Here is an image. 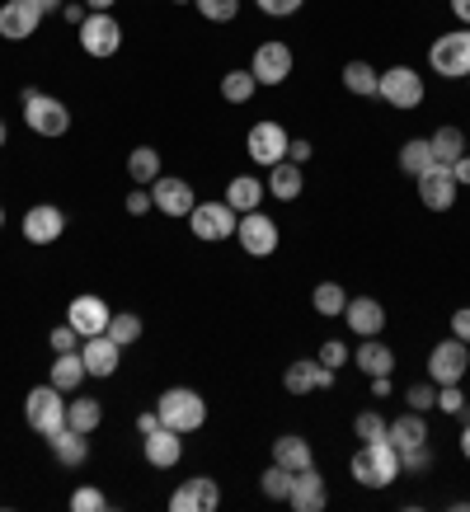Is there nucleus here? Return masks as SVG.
I'll use <instances>...</instances> for the list:
<instances>
[{"instance_id":"f257e3e1","label":"nucleus","mask_w":470,"mask_h":512,"mask_svg":"<svg viewBox=\"0 0 470 512\" xmlns=\"http://www.w3.org/2000/svg\"><path fill=\"white\" fill-rule=\"evenodd\" d=\"M348 475L362 484V489H391L400 480V451L386 442H358L353 461H348Z\"/></svg>"},{"instance_id":"f03ea898","label":"nucleus","mask_w":470,"mask_h":512,"mask_svg":"<svg viewBox=\"0 0 470 512\" xmlns=\"http://www.w3.org/2000/svg\"><path fill=\"white\" fill-rule=\"evenodd\" d=\"M19 104H24V123H29L33 137L57 141V137H66V132H71V109H66L57 94H43L38 85H24Z\"/></svg>"},{"instance_id":"7ed1b4c3","label":"nucleus","mask_w":470,"mask_h":512,"mask_svg":"<svg viewBox=\"0 0 470 512\" xmlns=\"http://www.w3.org/2000/svg\"><path fill=\"white\" fill-rule=\"evenodd\" d=\"M156 414L165 428H174V433H198L207 423V400L198 395L193 386H170V390H160V400H156Z\"/></svg>"},{"instance_id":"20e7f679","label":"nucleus","mask_w":470,"mask_h":512,"mask_svg":"<svg viewBox=\"0 0 470 512\" xmlns=\"http://www.w3.org/2000/svg\"><path fill=\"white\" fill-rule=\"evenodd\" d=\"M76 38H80V52L94 57V62H109V57L123 52V24H118L113 10H90V15L80 19Z\"/></svg>"},{"instance_id":"39448f33","label":"nucleus","mask_w":470,"mask_h":512,"mask_svg":"<svg viewBox=\"0 0 470 512\" xmlns=\"http://www.w3.org/2000/svg\"><path fill=\"white\" fill-rule=\"evenodd\" d=\"M24 423H29L38 437H52L66 428V390H57L52 381L47 386H33L24 395Z\"/></svg>"},{"instance_id":"423d86ee","label":"nucleus","mask_w":470,"mask_h":512,"mask_svg":"<svg viewBox=\"0 0 470 512\" xmlns=\"http://www.w3.org/2000/svg\"><path fill=\"white\" fill-rule=\"evenodd\" d=\"M428 66H433V76H442V80L470 76V29L466 24L433 38V47H428Z\"/></svg>"},{"instance_id":"0eeeda50","label":"nucleus","mask_w":470,"mask_h":512,"mask_svg":"<svg viewBox=\"0 0 470 512\" xmlns=\"http://www.w3.org/2000/svg\"><path fill=\"white\" fill-rule=\"evenodd\" d=\"M376 99H386V104L400 113L423 109V76L414 66H386L381 80H376Z\"/></svg>"},{"instance_id":"6e6552de","label":"nucleus","mask_w":470,"mask_h":512,"mask_svg":"<svg viewBox=\"0 0 470 512\" xmlns=\"http://www.w3.org/2000/svg\"><path fill=\"white\" fill-rule=\"evenodd\" d=\"M235 221H240V212H235L226 198L198 202V207L188 212V231L198 235L203 245H221V240H231V235H235Z\"/></svg>"},{"instance_id":"1a4fd4ad","label":"nucleus","mask_w":470,"mask_h":512,"mask_svg":"<svg viewBox=\"0 0 470 512\" xmlns=\"http://www.w3.org/2000/svg\"><path fill=\"white\" fill-rule=\"evenodd\" d=\"M235 240H240V249L250 259H273L282 245V231H278V221L264 217V207H259V212H245V217L235 221Z\"/></svg>"},{"instance_id":"9d476101","label":"nucleus","mask_w":470,"mask_h":512,"mask_svg":"<svg viewBox=\"0 0 470 512\" xmlns=\"http://www.w3.org/2000/svg\"><path fill=\"white\" fill-rule=\"evenodd\" d=\"M287 146H292V137H287V127H282L278 118H264V123H254L250 132H245V156H250L254 165H264V170H273L278 160H287Z\"/></svg>"},{"instance_id":"9b49d317","label":"nucleus","mask_w":470,"mask_h":512,"mask_svg":"<svg viewBox=\"0 0 470 512\" xmlns=\"http://www.w3.org/2000/svg\"><path fill=\"white\" fill-rule=\"evenodd\" d=\"M470 372V343L452 339L433 343V353H428V381L433 386H461V376Z\"/></svg>"},{"instance_id":"f8f14e48","label":"nucleus","mask_w":470,"mask_h":512,"mask_svg":"<svg viewBox=\"0 0 470 512\" xmlns=\"http://www.w3.org/2000/svg\"><path fill=\"white\" fill-rule=\"evenodd\" d=\"M19 231H24V240L38 249L57 245L66 235V212L57 207V202H33L29 212H24V221H19Z\"/></svg>"},{"instance_id":"ddd939ff","label":"nucleus","mask_w":470,"mask_h":512,"mask_svg":"<svg viewBox=\"0 0 470 512\" xmlns=\"http://www.w3.org/2000/svg\"><path fill=\"white\" fill-rule=\"evenodd\" d=\"M113 320V306L104 301V296H94V292H80L71 296V306H66V325L76 329L80 339H94V334H104Z\"/></svg>"},{"instance_id":"4468645a","label":"nucleus","mask_w":470,"mask_h":512,"mask_svg":"<svg viewBox=\"0 0 470 512\" xmlns=\"http://www.w3.org/2000/svg\"><path fill=\"white\" fill-rule=\"evenodd\" d=\"M292 66H297V57H292V47L278 43V38L259 43V47H254V57H250V71H254V80H259V85H287Z\"/></svg>"},{"instance_id":"2eb2a0df","label":"nucleus","mask_w":470,"mask_h":512,"mask_svg":"<svg viewBox=\"0 0 470 512\" xmlns=\"http://www.w3.org/2000/svg\"><path fill=\"white\" fill-rule=\"evenodd\" d=\"M414 184H419V202L428 207V212H452V207H456V193H461V184H456L452 165H428V170H423Z\"/></svg>"},{"instance_id":"dca6fc26","label":"nucleus","mask_w":470,"mask_h":512,"mask_svg":"<svg viewBox=\"0 0 470 512\" xmlns=\"http://www.w3.org/2000/svg\"><path fill=\"white\" fill-rule=\"evenodd\" d=\"M151 202H156L160 217H184L198 207V193H193V184L188 179H179V174H160L156 184H151Z\"/></svg>"},{"instance_id":"f3484780","label":"nucleus","mask_w":470,"mask_h":512,"mask_svg":"<svg viewBox=\"0 0 470 512\" xmlns=\"http://www.w3.org/2000/svg\"><path fill=\"white\" fill-rule=\"evenodd\" d=\"M221 508V484L212 475H193L170 494V512H217Z\"/></svg>"},{"instance_id":"a211bd4d","label":"nucleus","mask_w":470,"mask_h":512,"mask_svg":"<svg viewBox=\"0 0 470 512\" xmlns=\"http://www.w3.org/2000/svg\"><path fill=\"white\" fill-rule=\"evenodd\" d=\"M282 390H287V395L334 390V372H329L320 357H297V362H287V372H282Z\"/></svg>"},{"instance_id":"6ab92c4d","label":"nucleus","mask_w":470,"mask_h":512,"mask_svg":"<svg viewBox=\"0 0 470 512\" xmlns=\"http://www.w3.org/2000/svg\"><path fill=\"white\" fill-rule=\"evenodd\" d=\"M38 24H43V10H38L33 0H5V5H0V38H5V43L33 38Z\"/></svg>"},{"instance_id":"aec40b11","label":"nucleus","mask_w":470,"mask_h":512,"mask_svg":"<svg viewBox=\"0 0 470 512\" xmlns=\"http://www.w3.org/2000/svg\"><path fill=\"white\" fill-rule=\"evenodd\" d=\"M141 456H146V466L151 470H174L179 461H184V433H174V428L160 423L156 433L141 437Z\"/></svg>"},{"instance_id":"412c9836","label":"nucleus","mask_w":470,"mask_h":512,"mask_svg":"<svg viewBox=\"0 0 470 512\" xmlns=\"http://www.w3.org/2000/svg\"><path fill=\"white\" fill-rule=\"evenodd\" d=\"M287 508L292 512H325L329 508V489H325V475L315 466L297 470L292 475V494H287Z\"/></svg>"},{"instance_id":"4be33fe9","label":"nucleus","mask_w":470,"mask_h":512,"mask_svg":"<svg viewBox=\"0 0 470 512\" xmlns=\"http://www.w3.org/2000/svg\"><path fill=\"white\" fill-rule=\"evenodd\" d=\"M344 320H348V329H353L358 339H376V334H386V306H381L376 296H348Z\"/></svg>"},{"instance_id":"5701e85b","label":"nucleus","mask_w":470,"mask_h":512,"mask_svg":"<svg viewBox=\"0 0 470 512\" xmlns=\"http://www.w3.org/2000/svg\"><path fill=\"white\" fill-rule=\"evenodd\" d=\"M80 357H85V372L94 376V381H109V376H118V362H123V348L109 339V334H94V339L80 343Z\"/></svg>"},{"instance_id":"b1692460","label":"nucleus","mask_w":470,"mask_h":512,"mask_svg":"<svg viewBox=\"0 0 470 512\" xmlns=\"http://www.w3.org/2000/svg\"><path fill=\"white\" fill-rule=\"evenodd\" d=\"M353 367H358L362 376H395V353H391V343L381 339H362L358 343V353H353Z\"/></svg>"},{"instance_id":"393cba45","label":"nucleus","mask_w":470,"mask_h":512,"mask_svg":"<svg viewBox=\"0 0 470 512\" xmlns=\"http://www.w3.org/2000/svg\"><path fill=\"white\" fill-rule=\"evenodd\" d=\"M47 447H52V456L62 461L66 470H76L90 461V433H76V428H62V433L47 437Z\"/></svg>"},{"instance_id":"a878e982","label":"nucleus","mask_w":470,"mask_h":512,"mask_svg":"<svg viewBox=\"0 0 470 512\" xmlns=\"http://www.w3.org/2000/svg\"><path fill=\"white\" fill-rule=\"evenodd\" d=\"M264 198H268V188H264V179H254V174H235L231 184H226V202H231L240 217H245V212H259Z\"/></svg>"},{"instance_id":"bb28decb","label":"nucleus","mask_w":470,"mask_h":512,"mask_svg":"<svg viewBox=\"0 0 470 512\" xmlns=\"http://www.w3.org/2000/svg\"><path fill=\"white\" fill-rule=\"evenodd\" d=\"M264 188H268V198L297 202V198H301V188H306V179H301V165H292V160H278V165L268 170Z\"/></svg>"},{"instance_id":"cd10ccee","label":"nucleus","mask_w":470,"mask_h":512,"mask_svg":"<svg viewBox=\"0 0 470 512\" xmlns=\"http://www.w3.org/2000/svg\"><path fill=\"white\" fill-rule=\"evenodd\" d=\"M386 437H391L395 451H409V447H423L428 442V414H419V409H409V414H400V419L386 428Z\"/></svg>"},{"instance_id":"c85d7f7f","label":"nucleus","mask_w":470,"mask_h":512,"mask_svg":"<svg viewBox=\"0 0 470 512\" xmlns=\"http://www.w3.org/2000/svg\"><path fill=\"white\" fill-rule=\"evenodd\" d=\"M273 461H278V466H287L292 475H297V470L315 466L311 442H306L301 433H282V437H273Z\"/></svg>"},{"instance_id":"c756f323","label":"nucleus","mask_w":470,"mask_h":512,"mask_svg":"<svg viewBox=\"0 0 470 512\" xmlns=\"http://www.w3.org/2000/svg\"><path fill=\"white\" fill-rule=\"evenodd\" d=\"M85 357H80V348L76 353H52V372H47V381L57 390H80L85 386Z\"/></svg>"},{"instance_id":"7c9ffc66","label":"nucleus","mask_w":470,"mask_h":512,"mask_svg":"<svg viewBox=\"0 0 470 512\" xmlns=\"http://www.w3.org/2000/svg\"><path fill=\"white\" fill-rule=\"evenodd\" d=\"M254 90H259V80H254L250 66H235V71H226V76H221V99H226V104H235V109H240V104H250Z\"/></svg>"},{"instance_id":"2f4dec72","label":"nucleus","mask_w":470,"mask_h":512,"mask_svg":"<svg viewBox=\"0 0 470 512\" xmlns=\"http://www.w3.org/2000/svg\"><path fill=\"white\" fill-rule=\"evenodd\" d=\"M104 423V404L94 400V395H80V400L66 404V428H76V433H94Z\"/></svg>"},{"instance_id":"473e14b6","label":"nucleus","mask_w":470,"mask_h":512,"mask_svg":"<svg viewBox=\"0 0 470 512\" xmlns=\"http://www.w3.org/2000/svg\"><path fill=\"white\" fill-rule=\"evenodd\" d=\"M376 80H381V71L372 62H362V57H353L344 66V90L358 94V99H376Z\"/></svg>"},{"instance_id":"72a5a7b5","label":"nucleus","mask_w":470,"mask_h":512,"mask_svg":"<svg viewBox=\"0 0 470 512\" xmlns=\"http://www.w3.org/2000/svg\"><path fill=\"white\" fill-rule=\"evenodd\" d=\"M127 179L141 188H151L160 179V151L156 146H137L132 156H127Z\"/></svg>"},{"instance_id":"f704fd0d","label":"nucleus","mask_w":470,"mask_h":512,"mask_svg":"<svg viewBox=\"0 0 470 512\" xmlns=\"http://www.w3.org/2000/svg\"><path fill=\"white\" fill-rule=\"evenodd\" d=\"M428 146H433V160H438V165H452V160L466 156V132H461V127H438V132L428 137Z\"/></svg>"},{"instance_id":"c9c22d12","label":"nucleus","mask_w":470,"mask_h":512,"mask_svg":"<svg viewBox=\"0 0 470 512\" xmlns=\"http://www.w3.org/2000/svg\"><path fill=\"white\" fill-rule=\"evenodd\" d=\"M428 165H438V160H433V146H428V137H409L405 146H400V170H405L409 179H419Z\"/></svg>"},{"instance_id":"e433bc0d","label":"nucleus","mask_w":470,"mask_h":512,"mask_svg":"<svg viewBox=\"0 0 470 512\" xmlns=\"http://www.w3.org/2000/svg\"><path fill=\"white\" fill-rule=\"evenodd\" d=\"M311 306H315V315L339 320V315H344V306H348V292L339 287V282H320V287L311 292Z\"/></svg>"},{"instance_id":"4c0bfd02","label":"nucleus","mask_w":470,"mask_h":512,"mask_svg":"<svg viewBox=\"0 0 470 512\" xmlns=\"http://www.w3.org/2000/svg\"><path fill=\"white\" fill-rule=\"evenodd\" d=\"M141 315L137 311H113V320H109V329H104V334H109L113 343H118V348H132V343L141 339Z\"/></svg>"},{"instance_id":"58836bf2","label":"nucleus","mask_w":470,"mask_h":512,"mask_svg":"<svg viewBox=\"0 0 470 512\" xmlns=\"http://www.w3.org/2000/svg\"><path fill=\"white\" fill-rule=\"evenodd\" d=\"M259 489H264V498H273V503H287V494H292V470L273 461V466L259 475Z\"/></svg>"},{"instance_id":"ea45409f","label":"nucleus","mask_w":470,"mask_h":512,"mask_svg":"<svg viewBox=\"0 0 470 512\" xmlns=\"http://www.w3.org/2000/svg\"><path fill=\"white\" fill-rule=\"evenodd\" d=\"M109 508H113V498L104 489H94V484L71 489V512H109Z\"/></svg>"},{"instance_id":"a19ab883","label":"nucleus","mask_w":470,"mask_h":512,"mask_svg":"<svg viewBox=\"0 0 470 512\" xmlns=\"http://www.w3.org/2000/svg\"><path fill=\"white\" fill-rule=\"evenodd\" d=\"M198 5V15L207 19V24H231L235 15H240V0H193Z\"/></svg>"},{"instance_id":"79ce46f5","label":"nucleus","mask_w":470,"mask_h":512,"mask_svg":"<svg viewBox=\"0 0 470 512\" xmlns=\"http://www.w3.org/2000/svg\"><path fill=\"white\" fill-rule=\"evenodd\" d=\"M405 404L419 409V414H433V409H438V386H433V381H414V386L405 390Z\"/></svg>"},{"instance_id":"37998d69","label":"nucleus","mask_w":470,"mask_h":512,"mask_svg":"<svg viewBox=\"0 0 470 512\" xmlns=\"http://www.w3.org/2000/svg\"><path fill=\"white\" fill-rule=\"evenodd\" d=\"M386 428H391V423L381 419V414H372V409L353 419V433H358V442H386Z\"/></svg>"},{"instance_id":"c03bdc74","label":"nucleus","mask_w":470,"mask_h":512,"mask_svg":"<svg viewBox=\"0 0 470 512\" xmlns=\"http://www.w3.org/2000/svg\"><path fill=\"white\" fill-rule=\"evenodd\" d=\"M438 409L442 414H456V419H466L470 414V400L461 386H438Z\"/></svg>"},{"instance_id":"a18cd8bd","label":"nucleus","mask_w":470,"mask_h":512,"mask_svg":"<svg viewBox=\"0 0 470 512\" xmlns=\"http://www.w3.org/2000/svg\"><path fill=\"white\" fill-rule=\"evenodd\" d=\"M423 470H433V451H428V442L400 451V475H423Z\"/></svg>"},{"instance_id":"49530a36","label":"nucleus","mask_w":470,"mask_h":512,"mask_svg":"<svg viewBox=\"0 0 470 512\" xmlns=\"http://www.w3.org/2000/svg\"><path fill=\"white\" fill-rule=\"evenodd\" d=\"M80 343H85V339H80V334H76L71 325H66V320H62L57 329H52V334H47V348H52V353H76Z\"/></svg>"},{"instance_id":"de8ad7c7","label":"nucleus","mask_w":470,"mask_h":512,"mask_svg":"<svg viewBox=\"0 0 470 512\" xmlns=\"http://www.w3.org/2000/svg\"><path fill=\"white\" fill-rule=\"evenodd\" d=\"M315 357L325 362L329 372H339V367H344V362H348V343H339V339H325V343H320V353H315Z\"/></svg>"},{"instance_id":"09e8293b","label":"nucleus","mask_w":470,"mask_h":512,"mask_svg":"<svg viewBox=\"0 0 470 512\" xmlns=\"http://www.w3.org/2000/svg\"><path fill=\"white\" fill-rule=\"evenodd\" d=\"M123 207H127V217H146L156 202H151V188H127V198H123Z\"/></svg>"},{"instance_id":"8fccbe9b","label":"nucleus","mask_w":470,"mask_h":512,"mask_svg":"<svg viewBox=\"0 0 470 512\" xmlns=\"http://www.w3.org/2000/svg\"><path fill=\"white\" fill-rule=\"evenodd\" d=\"M254 5H259L268 19H287V15H297L306 0H254Z\"/></svg>"},{"instance_id":"3c124183","label":"nucleus","mask_w":470,"mask_h":512,"mask_svg":"<svg viewBox=\"0 0 470 512\" xmlns=\"http://www.w3.org/2000/svg\"><path fill=\"white\" fill-rule=\"evenodd\" d=\"M311 156H315V146H311V141H306V137H292V146H287V160L306 170V165H311Z\"/></svg>"},{"instance_id":"603ef678","label":"nucleus","mask_w":470,"mask_h":512,"mask_svg":"<svg viewBox=\"0 0 470 512\" xmlns=\"http://www.w3.org/2000/svg\"><path fill=\"white\" fill-rule=\"evenodd\" d=\"M452 334H456L461 343H470V306H461V311L452 315Z\"/></svg>"},{"instance_id":"864d4df0","label":"nucleus","mask_w":470,"mask_h":512,"mask_svg":"<svg viewBox=\"0 0 470 512\" xmlns=\"http://www.w3.org/2000/svg\"><path fill=\"white\" fill-rule=\"evenodd\" d=\"M452 174H456V184L461 188H470V151L461 160H452Z\"/></svg>"},{"instance_id":"5fc2aeb1","label":"nucleus","mask_w":470,"mask_h":512,"mask_svg":"<svg viewBox=\"0 0 470 512\" xmlns=\"http://www.w3.org/2000/svg\"><path fill=\"white\" fill-rule=\"evenodd\" d=\"M62 19L80 29V19H85V5H80V0H66V5H62Z\"/></svg>"},{"instance_id":"6e6d98bb","label":"nucleus","mask_w":470,"mask_h":512,"mask_svg":"<svg viewBox=\"0 0 470 512\" xmlns=\"http://www.w3.org/2000/svg\"><path fill=\"white\" fill-rule=\"evenodd\" d=\"M156 428H160V414H156V409H151V414H137V433H141V437L156 433Z\"/></svg>"},{"instance_id":"4d7b16f0","label":"nucleus","mask_w":470,"mask_h":512,"mask_svg":"<svg viewBox=\"0 0 470 512\" xmlns=\"http://www.w3.org/2000/svg\"><path fill=\"white\" fill-rule=\"evenodd\" d=\"M391 390H395V381H391V376H372V395H376V400H386Z\"/></svg>"},{"instance_id":"13d9d810","label":"nucleus","mask_w":470,"mask_h":512,"mask_svg":"<svg viewBox=\"0 0 470 512\" xmlns=\"http://www.w3.org/2000/svg\"><path fill=\"white\" fill-rule=\"evenodd\" d=\"M447 5H452V15L461 19V24H466L470 29V0H447Z\"/></svg>"},{"instance_id":"bf43d9fd","label":"nucleus","mask_w":470,"mask_h":512,"mask_svg":"<svg viewBox=\"0 0 470 512\" xmlns=\"http://www.w3.org/2000/svg\"><path fill=\"white\" fill-rule=\"evenodd\" d=\"M461 456L470 461V419H466V428H461Z\"/></svg>"},{"instance_id":"052dcab7","label":"nucleus","mask_w":470,"mask_h":512,"mask_svg":"<svg viewBox=\"0 0 470 512\" xmlns=\"http://www.w3.org/2000/svg\"><path fill=\"white\" fill-rule=\"evenodd\" d=\"M33 5H38V10H43V15H47V10H62L66 0H33Z\"/></svg>"},{"instance_id":"680f3d73","label":"nucleus","mask_w":470,"mask_h":512,"mask_svg":"<svg viewBox=\"0 0 470 512\" xmlns=\"http://www.w3.org/2000/svg\"><path fill=\"white\" fill-rule=\"evenodd\" d=\"M85 5H90V10H113L118 0H85Z\"/></svg>"},{"instance_id":"e2e57ef3","label":"nucleus","mask_w":470,"mask_h":512,"mask_svg":"<svg viewBox=\"0 0 470 512\" xmlns=\"http://www.w3.org/2000/svg\"><path fill=\"white\" fill-rule=\"evenodd\" d=\"M5 141H10V127L0 123V151H5Z\"/></svg>"},{"instance_id":"0e129e2a","label":"nucleus","mask_w":470,"mask_h":512,"mask_svg":"<svg viewBox=\"0 0 470 512\" xmlns=\"http://www.w3.org/2000/svg\"><path fill=\"white\" fill-rule=\"evenodd\" d=\"M170 5H193V0H170Z\"/></svg>"},{"instance_id":"69168bd1","label":"nucleus","mask_w":470,"mask_h":512,"mask_svg":"<svg viewBox=\"0 0 470 512\" xmlns=\"http://www.w3.org/2000/svg\"><path fill=\"white\" fill-rule=\"evenodd\" d=\"M0 226H5V207H0Z\"/></svg>"},{"instance_id":"338daca9","label":"nucleus","mask_w":470,"mask_h":512,"mask_svg":"<svg viewBox=\"0 0 470 512\" xmlns=\"http://www.w3.org/2000/svg\"><path fill=\"white\" fill-rule=\"evenodd\" d=\"M466 151H470V137H466Z\"/></svg>"},{"instance_id":"774afa93","label":"nucleus","mask_w":470,"mask_h":512,"mask_svg":"<svg viewBox=\"0 0 470 512\" xmlns=\"http://www.w3.org/2000/svg\"><path fill=\"white\" fill-rule=\"evenodd\" d=\"M466 80H470V76H466Z\"/></svg>"}]
</instances>
